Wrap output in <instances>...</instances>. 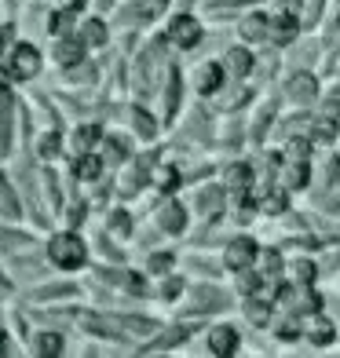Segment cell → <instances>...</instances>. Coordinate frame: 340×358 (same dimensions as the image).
I'll return each mask as SVG.
<instances>
[{
  "label": "cell",
  "mask_w": 340,
  "mask_h": 358,
  "mask_svg": "<svg viewBox=\"0 0 340 358\" xmlns=\"http://www.w3.org/2000/svg\"><path fill=\"white\" fill-rule=\"evenodd\" d=\"M246 311H249V318H253L256 325H264V322L271 318V307H267V300H249Z\"/></svg>",
  "instance_id": "23"
},
{
  "label": "cell",
  "mask_w": 340,
  "mask_h": 358,
  "mask_svg": "<svg viewBox=\"0 0 340 358\" xmlns=\"http://www.w3.org/2000/svg\"><path fill=\"white\" fill-rule=\"evenodd\" d=\"M271 37L278 41V44H289V41L297 37V22H293V19H289V15H285V19H278V22L271 26Z\"/></svg>",
  "instance_id": "15"
},
{
  "label": "cell",
  "mask_w": 340,
  "mask_h": 358,
  "mask_svg": "<svg viewBox=\"0 0 340 358\" xmlns=\"http://www.w3.org/2000/svg\"><path fill=\"white\" fill-rule=\"evenodd\" d=\"M326 113H330V117H340V92L326 99Z\"/></svg>",
  "instance_id": "38"
},
{
  "label": "cell",
  "mask_w": 340,
  "mask_h": 358,
  "mask_svg": "<svg viewBox=\"0 0 340 358\" xmlns=\"http://www.w3.org/2000/svg\"><path fill=\"white\" fill-rule=\"evenodd\" d=\"M227 179H231V187H238V190H241V187L249 183V165H234L231 172H227Z\"/></svg>",
  "instance_id": "25"
},
{
  "label": "cell",
  "mask_w": 340,
  "mask_h": 358,
  "mask_svg": "<svg viewBox=\"0 0 340 358\" xmlns=\"http://www.w3.org/2000/svg\"><path fill=\"white\" fill-rule=\"evenodd\" d=\"M208 348L216 351V358H231L234 348H238V333L231 329V325H216L213 336H208Z\"/></svg>",
  "instance_id": "5"
},
{
  "label": "cell",
  "mask_w": 340,
  "mask_h": 358,
  "mask_svg": "<svg viewBox=\"0 0 340 358\" xmlns=\"http://www.w3.org/2000/svg\"><path fill=\"white\" fill-rule=\"evenodd\" d=\"M169 34H172V41L180 44V48H194V44L201 41V26L194 22L190 15H180V19L172 22V29H169Z\"/></svg>",
  "instance_id": "3"
},
{
  "label": "cell",
  "mask_w": 340,
  "mask_h": 358,
  "mask_svg": "<svg viewBox=\"0 0 340 358\" xmlns=\"http://www.w3.org/2000/svg\"><path fill=\"white\" fill-rule=\"evenodd\" d=\"M253 256H256V245L249 238H238L227 245V267H234V271H246L253 264Z\"/></svg>",
  "instance_id": "4"
},
{
  "label": "cell",
  "mask_w": 340,
  "mask_h": 358,
  "mask_svg": "<svg viewBox=\"0 0 340 358\" xmlns=\"http://www.w3.org/2000/svg\"><path fill=\"white\" fill-rule=\"evenodd\" d=\"M125 157V143L121 139H110L106 143V161H121Z\"/></svg>",
  "instance_id": "31"
},
{
  "label": "cell",
  "mask_w": 340,
  "mask_h": 358,
  "mask_svg": "<svg viewBox=\"0 0 340 358\" xmlns=\"http://www.w3.org/2000/svg\"><path fill=\"white\" fill-rule=\"evenodd\" d=\"M41 154H44V157H55V154H59V136H55V132L41 139Z\"/></svg>",
  "instance_id": "29"
},
{
  "label": "cell",
  "mask_w": 340,
  "mask_h": 358,
  "mask_svg": "<svg viewBox=\"0 0 340 358\" xmlns=\"http://www.w3.org/2000/svg\"><path fill=\"white\" fill-rule=\"evenodd\" d=\"M282 271V259H278V252H264V274H267V278H274V274H278Z\"/></svg>",
  "instance_id": "27"
},
{
  "label": "cell",
  "mask_w": 340,
  "mask_h": 358,
  "mask_svg": "<svg viewBox=\"0 0 340 358\" xmlns=\"http://www.w3.org/2000/svg\"><path fill=\"white\" fill-rule=\"evenodd\" d=\"M241 34H246V41H260V37H267V19H264V15H249L246 26H241Z\"/></svg>",
  "instance_id": "14"
},
{
  "label": "cell",
  "mask_w": 340,
  "mask_h": 358,
  "mask_svg": "<svg viewBox=\"0 0 340 358\" xmlns=\"http://www.w3.org/2000/svg\"><path fill=\"white\" fill-rule=\"evenodd\" d=\"M48 256H52L59 267H80L85 264V241L77 234H59V238H52V245H48Z\"/></svg>",
  "instance_id": "1"
},
{
  "label": "cell",
  "mask_w": 340,
  "mask_h": 358,
  "mask_svg": "<svg viewBox=\"0 0 340 358\" xmlns=\"http://www.w3.org/2000/svg\"><path fill=\"white\" fill-rule=\"evenodd\" d=\"M213 307H227L223 292H216V289H198V300H194V311H213Z\"/></svg>",
  "instance_id": "9"
},
{
  "label": "cell",
  "mask_w": 340,
  "mask_h": 358,
  "mask_svg": "<svg viewBox=\"0 0 340 358\" xmlns=\"http://www.w3.org/2000/svg\"><path fill=\"white\" fill-rule=\"evenodd\" d=\"M80 34H85V44H103V41H106V26H103L99 19H92V22H85V29H80Z\"/></svg>",
  "instance_id": "19"
},
{
  "label": "cell",
  "mask_w": 340,
  "mask_h": 358,
  "mask_svg": "<svg viewBox=\"0 0 340 358\" xmlns=\"http://www.w3.org/2000/svg\"><path fill=\"white\" fill-rule=\"evenodd\" d=\"M289 95H293L297 103H311L315 99V77L311 73H297L289 80Z\"/></svg>",
  "instance_id": "6"
},
{
  "label": "cell",
  "mask_w": 340,
  "mask_h": 358,
  "mask_svg": "<svg viewBox=\"0 0 340 358\" xmlns=\"http://www.w3.org/2000/svg\"><path fill=\"white\" fill-rule=\"evenodd\" d=\"M169 267H172V256H154V259H150V271H154V274H165Z\"/></svg>",
  "instance_id": "34"
},
{
  "label": "cell",
  "mask_w": 340,
  "mask_h": 358,
  "mask_svg": "<svg viewBox=\"0 0 340 358\" xmlns=\"http://www.w3.org/2000/svg\"><path fill=\"white\" fill-rule=\"evenodd\" d=\"M80 220H85V205H73L70 208V223H80Z\"/></svg>",
  "instance_id": "41"
},
{
  "label": "cell",
  "mask_w": 340,
  "mask_h": 358,
  "mask_svg": "<svg viewBox=\"0 0 340 358\" xmlns=\"http://www.w3.org/2000/svg\"><path fill=\"white\" fill-rule=\"evenodd\" d=\"M0 205H4V213H8V216L19 213V201H15V194H11V187L4 183V179H0Z\"/></svg>",
  "instance_id": "24"
},
{
  "label": "cell",
  "mask_w": 340,
  "mask_h": 358,
  "mask_svg": "<svg viewBox=\"0 0 340 358\" xmlns=\"http://www.w3.org/2000/svg\"><path fill=\"white\" fill-rule=\"evenodd\" d=\"M176 292H180V282H176V278H172V282H165V296H169V300L176 296Z\"/></svg>",
  "instance_id": "43"
},
{
  "label": "cell",
  "mask_w": 340,
  "mask_h": 358,
  "mask_svg": "<svg viewBox=\"0 0 340 358\" xmlns=\"http://www.w3.org/2000/svg\"><path fill=\"white\" fill-rule=\"evenodd\" d=\"M66 29H70V11H62L52 19V34H66Z\"/></svg>",
  "instance_id": "33"
},
{
  "label": "cell",
  "mask_w": 340,
  "mask_h": 358,
  "mask_svg": "<svg viewBox=\"0 0 340 358\" xmlns=\"http://www.w3.org/2000/svg\"><path fill=\"white\" fill-rule=\"evenodd\" d=\"M41 66V55H37V48H15V55H11V77H34Z\"/></svg>",
  "instance_id": "2"
},
{
  "label": "cell",
  "mask_w": 340,
  "mask_h": 358,
  "mask_svg": "<svg viewBox=\"0 0 340 358\" xmlns=\"http://www.w3.org/2000/svg\"><path fill=\"white\" fill-rule=\"evenodd\" d=\"M315 136H318V139H333V136H337V128H333L330 121H322V124H315Z\"/></svg>",
  "instance_id": "36"
},
{
  "label": "cell",
  "mask_w": 340,
  "mask_h": 358,
  "mask_svg": "<svg viewBox=\"0 0 340 358\" xmlns=\"http://www.w3.org/2000/svg\"><path fill=\"white\" fill-rule=\"evenodd\" d=\"M176 103H180V73H172V85H169V113H176Z\"/></svg>",
  "instance_id": "30"
},
{
  "label": "cell",
  "mask_w": 340,
  "mask_h": 358,
  "mask_svg": "<svg viewBox=\"0 0 340 358\" xmlns=\"http://www.w3.org/2000/svg\"><path fill=\"white\" fill-rule=\"evenodd\" d=\"M187 325H176V329H169V333H161L157 340H154V348L157 351H165V348H172V344H180V340H187Z\"/></svg>",
  "instance_id": "18"
},
{
  "label": "cell",
  "mask_w": 340,
  "mask_h": 358,
  "mask_svg": "<svg viewBox=\"0 0 340 358\" xmlns=\"http://www.w3.org/2000/svg\"><path fill=\"white\" fill-rule=\"evenodd\" d=\"M220 80H223V70L216 66V62H213V66H205L201 70V92H216Z\"/></svg>",
  "instance_id": "21"
},
{
  "label": "cell",
  "mask_w": 340,
  "mask_h": 358,
  "mask_svg": "<svg viewBox=\"0 0 340 358\" xmlns=\"http://www.w3.org/2000/svg\"><path fill=\"white\" fill-rule=\"evenodd\" d=\"M37 355H41V358H59V355H62V336H59V333H44V336L37 340Z\"/></svg>",
  "instance_id": "11"
},
{
  "label": "cell",
  "mask_w": 340,
  "mask_h": 358,
  "mask_svg": "<svg viewBox=\"0 0 340 358\" xmlns=\"http://www.w3.org/2000/svg\"><path fill=\"white\" fill-rule=\"evenodd\" d=\"M11 143V99L0 95V150H8Z\"/></svg>",
  "instance_id": "8"
},
{
  "label": "cell",
  "mask_w": 340,
  "mask_h": 358,
  "mask_svg": "<svg viewBox=\"0 0 340 358\" xmlns=\"http://www.w3.org/2000/svg\"><path fill=\"white\" fill-rule=\"evenodd\" d=\"M11 34H15V29H11V26H4V29H0V52H4V48L11 44Z\"/></svg>",
  "instance_id": "40"
},
{
  "label": "cell",
  "mask_w": 340,
  "mask_h": 358,
  "mask_svg": "<svg viewBox=\"0 0 340 358\" xmlns=\"http://www.w3.org/2000/svg\"><path fill=\"white\" fill-rule=\"evenodd\" d=\"M132 121H136V128H139V136H154L157 132V124H154V117L147 110H132Z\"/></svg>",
  "instance_id": "22"
},
{
  "label": "cell",
  "mask_w": 340,
  "mask_h": 358,
  "mask_svg": "<svg viewBox=\"0 0 340 358\" xmlns=\"http://www.w3.org/2000/svg\"><path fill=\"white\" fill-rule=\"evenodd\" d=\"M183 223H187V213H183V205H176V201L161 205V227H165V231L180 234V231H183Z\"/></svg>",
  "instance_id": "7"
},
{
  "label": "cell",
  "mask_w": 340,
  "mask_h": 358,
  "mask_svg": "<svg viewBox=\"0 0 340 358\" xmlns=\"http://www.w3.org/2000/svg\"><path fill=\"white\" fill-rule=\"evenodd\" d=\"M59 4L66 8V11H77V8H85V0H59Z\"/></svg>",
  "instance_id": "42"
},
{
  "label": "cell",
  "mask_w": 340,
  "mask_h": 358,
  "mask_svg": "<svg viewBox=\"0 0 340 358\" xmlns=\"http://www.w3.org/2000/svg\"><path fill=\"white\" fill-rule=\"evenodd\" d=\"M264 208H267V213H282V208H285V194H271V198H264Z\"/></svg>",
  "instance_id": "32"
},
{
  "label": "cell",
  "mask_w": 340,
  "mask_h": 358,
  "mask_svg": "<svg viewBox=\"0 0 340 358\" xmlns=\"http://www.w3.org/2000/svg\"><path fill=\"white\" fill-rule=\"evenodd\" d=\"M128 227H132V220H128L125 213H118V216H113V231H118V234H128Z\"/></svg>",
  "instance_id": "37"
},
{
  "label": "cell",
  "mask_w": 340,
  "mask_h": 358,
  "mask_svg": "<svg viewBox=\"0 0 340 358\" xmlns=\"http://www.w3.org/2000/svg\"><path fill=\"white\" fill-rule=\"evenodd\" d=\"M176 183H180V176H176V169H161V172H157V187H161V190H172Z\"/></svg>",
  "instance_id": "28"
},
{
  "label": "cell",
  "mask_w": 340,
  "mask_h": 358,
  "mask_svg": "<svg viewBox=\"0 0 340 358\" xmlns=\"http://www.w3.org/2000/svg\"><path fill=\"white\" fill-rule=\"evenodd\" d=\"M99 172H103V161H99V157H92V154H85V157L77 161V179H95V176H99Z\"/></svg>",
  "instance_id": "17"
},
{
  "label": "cell",
  "mask_w": 340,
  "mask_h": 358,
  "mask_svg": "<svg viewBox=\"0 0 340 358\" xmlns=\"http://www.w3.org/2000/svg\"><path fill=\"white\" fill-rule=\"evenodd\" d=\"M227 70H231L234 77H246V73L253 70V59H249V52H241V48H234V52L227 55Z\"/></svg>",
  "instance_id": "10"
},
{
  "label": "cell",
  "mask_w": 340,
  "mask_h": 358,
  "mask_svg": "<svg viewBox=\"0 0 340 358\" xmlns=\"http://www.w3.org/2000/svg\"><path fill=\"white\" fill-rule=\"evenodd\" d=\"M307 325H311L307 333H311V340H315V344H330V340L337 336V329H333V325H330L326 318H311Z\"/></svg>",
  "instance_id": "13"
},
{
  "label": "cell",
  "mask_w": 340,
  "mask_h": 358,
  "mask_svg": "<svg viewBox=\"0 0 340 358\" xmlns=\"http://www.w3.org/2000/svg\"><path fill=\"white\" fill-rule=\"evenodd\" d=\"M4 355H8V336L0 333V358H4Z\"/></svg>",
  "instance_id": "45"
},
{
  "label": "cell",
  "mask_w": 340,
  "mask_h": 358,
  "mask_svg": "<svg viewBox=\"0 0 340 358\" xmlns=\"http://www.w3.org/2000/svg\"><path fill=\"white\" fill-rule=\"evenodd\" d=\"M125 285L132 292H143V278H139V274H125Z\"/></svg>",
  "instance_id": "39"
},
{
  "label": "cell",
  "mask_w": 340,
  "mask_h": 358,
  "mask_svg": "<svg viewBox=\"0 0 340 358\" xmlns=\"http://www.w3.org/2000/svg\"><path fill=\"white\" fill-rule=\"evenodd\" d=\"M297 278L300 282H315V264H307V259H304V264H297Z\"/></svg>",
  "instance_id": "35"
},
{
  "label": "cell",
  "mask_w": 340,
  "mask_h": 358,
  "mask_svg": "<svg viewBox=\"0 0 340 358\" xmlns=\"http://www.w3.org/2000/svg\"><path fill=\"white\" fill-rule=\"evenodd\" d=\"M282 179H285L289 187H304L307 183V161H293V165H285Z\"/></svg>",
  "instance_id": "16"
},
{
  "label": "cell",
  "mask_w": 340,
  "mask_h": 358,
  "mask_svg": "<svg viewBox=\"0 0 340 358\" xmlns=\"http://www.w3.org/2000/svg\"><path fill=\"white\" fill-rule=\"evenodd\" d=\"M55 59L62 62V66H73V62H80V41H59Z\"/></svg>",
  "instance_id": "12"
},
{
  "label": "cell",
  "mask_w": 340,
  "mask_h": 358,
  "mask_svg": "<svg viewBox=\"0 0 340 358\" xmlns=\"http://www.w3.org/2000/svg\"><path fill=\"white\" fill-rule=\"evenodd\" d=\"M220 205H223V190L220 187H208L201 194V213H220Z\"/></svg>",
  "instance_id": "20"
},
{
  "label": "cell",
  "mask_w": 340,
  "mask_h": 358,
  "mask_svg": "<svg viewBox=\"0 0 340 358\" xmlns=\"http://www.w3.org/2000/svg\"><path fill=\"white\" fill-rule=\"evenodd\" d=\"M95 139H99V128H80V132H77V150H88V146L95 143Z\"/></svg>",
  "instance_id": "26"
},
{
  "label": "cell",
  "mask_w": 340,
  "mask_h": 358,
  "mask_svg": "<svg viewBox=\"0 0 340 358\" xmlns=\"http://www.w3.org/2000/svg\"><path fill=\"white\" fill-rule=\"evenodd\" d=\"M330 179H333V183H340V161H333V165H330Z\"/></svg>",
  "instance_id": "44"
}]
</instances>
